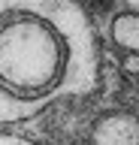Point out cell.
Listing matches in <instances>:
<instances>
[{
	"instance_id": "obj_1",
	"label": "cell",
	"mask_w": 139,
	"mask_h": 145,
	"mask_svg": "<svg viewBox=\"0 0 139 145\" xmlns=\"http://www.w3.org/2000/svg\"><path fill=\"white\" fill-rule=\"evenodd\" d=\"M100 82V42L76 0H0V127L39 118Z\"/></svg>"
},
{
	"instance_id": "obj_2",
	"label": "cell",
	"mask_w": 139,
	"mask_h": 145,
	"mask_svg": "<svg viewBox=\"0 0 139 145\" xmlns=\"http://www.w3.org/2000/svg\"><path fill=\"white\" fill-rule=\"evenodd\" d=\"M91 145H139V118L130 112H106L91 127Z\"/></svg>"
},
{
	"instance_id": "obj_3",
	"label": "cell",
	"mask_w": 139,
	"mask_h": 145,
	"mask_svg": "<svg viewBox=\"0 0 139 145\" xmlns=\"http://www.w3.org/2000/svg\"><path fill=\"white\" fill-rule=\"evenodd\" d=\"M112 39L124 52H139V12H121L112 18Z\"/></svg>"
},
{
	"instance_id": "obj_4",
	"label": "cell",
	"mask_w": 139,
	"mask_h": 145,
	"mask_svg": "<svg viewBox=\"0 0 139 145\" xmlns=\"http://www.w3.org/2000/svg\"><path fill=\"white\" fill-rule=\"evenodd\" d=\"M121 70L127 76H139V52H127L121 57Z\"/></svg>"
},
{
	"instance_id": "obj_5",
	"label": "cell",
	"mask_w": 139,
	"mask_h": 145,
	"mask_svg": "<svg viewBox=\"0 0 139 145\" xmlns=\"http://www.w3.org/2000/svg\"><path fill=\"white\" fill-rule=\"evenodd\" d=\"M0 145H39V142L24 139V136H15V133H0Z\"/></svg>"
},
{
	"instance_id": "obj_6",
	"label": "cell",
	"mask_w": 139,
	"mask_h": 145,
	"mask_svg": "<svg viewBox=\"0 0 139 145\" xmlns=\"http://www.w3.org/2000/svg\"><path fill=\"white\" fill-rule=\"evenodd\" d=\"M124 3H127L130 12H139V0H124Z\"/></svg>"
}]
</instances>
